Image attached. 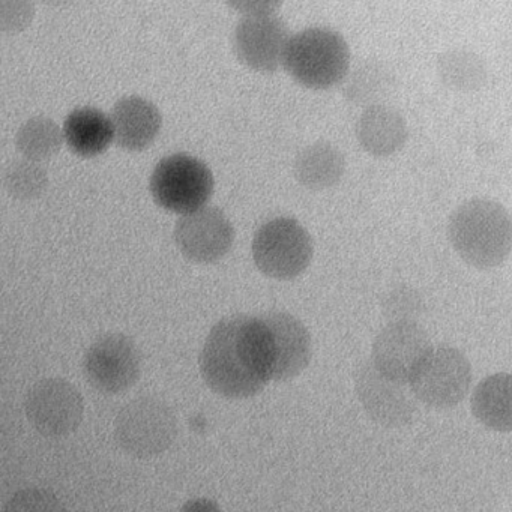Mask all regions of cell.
<instances>
[{"mask_svg": "<svg viewBox=\"0 0 512 512\" xmlns=\"http://www.w3.org/2000/svg\"><path fill=\"white\" fill-rule=\"evenodd\" d=\"M209 388L227 398L259 394L269 382L259 317L232 316L209 332L200 353Z\"/></svg>", "mask_w": 512, "mask_h": 512, "instance_id": "cell-1", "label": "cell"}, {"mask_svg": "<svg viewBox=\"0 0 512 512\" xmlns=\"http://www.w3.org/2000/svg\"><path fill=\"white\" fill-rule=\"evenodd\" d=\"M448 238L470 266L496 268L512 251V217L493 200H467L449 217Z\"/></svg>", "mask_w": 512, "mask_h": 512, "instance_id": "cell-2", "label": "cell"}, {"mask_svg": "<svg viewBox=\"0 0 512 512\" xmlns=\"http://www.w3.org/2000/svg\"><path fill=\"white\" fill-rule=\"evenodd\" d=\"M290 76L313 89H328L349 73L350 49L343 35L328 28H310L290 38L283 58Z\"/></svg>", "mask_w": 512, "mask_h": 512, "instance_id": "cell-3", "label": "cell"}, {"mask_svg": "<svg viewBox=\"0 0 512 512\" xmlns=\"http://www.w3.org/2000/svg\"><path fill=\"white\" fill-rule=\"evenodd\" d=\"M178 436L172 407L158 398L143 397L128 403L115 419V437L127 454L152 458L166 452Z\"/></svg>", "mask_w": 512, "mask_h": 512, "instance_id": "cell-4", "label": "cell"}, {"mask_svg": "<svg viewBox=\"0 0 512 512\" xmlns=\"http://www.w3.org/2000/svg\"><path fill=\"white\" fill-rule=\"evenodd\" d=\"M313 239L293 218H275L257 230L253 259L257 268L271 278L292 280L301 275L313 259Z\"/></svg>", "mask_w": 512, "mask_h": 512, "instance_id": "cell-5", "label": "cell"}, {"mask_svg": "<svg viewBox=\"0 0 512 512\" xmlns=\"http://www.w3.org/2000/svg\"><path fill=\"white\" fill-rule=\"evenodd\" d=\"M214 191V175L203 161L188 154L164 158L151 176V193L157 205L179 214L205 208Z\"/></svg>", "mask_w": 512, "mask_h": 512, "instance_id": "cell-6", "label": "cell"}, {"mask_svg": "<svg viewBox=\"0 0 512 512\" xmlns=\"http://www.w3.org/2000/svg\"><path fill=\"white\" fill-rule=\"evenodd\" d=\"M472 385V367L463 352L449 346L431 350L415 376L410 391L416 400L437 410L458 406Z\"/></svg>", "mask_w": 512, "mask_h": 512, "instance_id": "cell-7", "label": "cell"}, {"mask_svg": "<svg viewBox=\"0 0 512 512\" xmlns=\"http://www.w3.org/2000/svg\"><path fill=\"white\" fill-rule=\"evenodd\" d=\"M259 319L268 379H295L308 367L313 355L310 332L292 314L269 313Z\"/></svg>", "mask_w": 512, "mask_h": 512, "instance_id": "cell-8", "label": "cell"}, {"mask_svg": "<svg viewBox=\"0 0 512 512\" xmlns=\"http://www.w3.org/2000/svg\"><path fill=\"white\" fill-rule=\"evenodd\" d=\"M25 410L38 433L46 437H67L82 424L85 403L76 386L59 377H50L29 389Z\"/></svg>", "mask_w": 512, "mask_h": 512, "instance_id": "cell-9", "label": "cell"}, {"mask_svg": "<svg viewBox=\"0 0 512 512\" xmlns=\"http://www.w3.org/2000/svg\"><path fill=\"white\" fill-rule=\"evenodd\" d=\"M89 383L103 394H121L136 385L142 374L139 347L124 334L98 338L85 355Z\"/></svg>", "mask_w": 512, "mask_h": 512, "instance_id": "cell-10", "label": "cell"}, {"mask_svg": "<svg viewBox=\"0 0 512 512\" xmlns=\"http://www.w3.org/2000/svg\"><path fill=\"white\" fill-rule=\"evenodd\" d=\"M431 350L430 337L418 323H389L374 338L371 362L389 379L409 385Z\"/></svg>", "mask_w": 512, "mask_h": 512, "instance_id": "cell-11", "label": "cell"}, {"mask_svg": "<svg viewBox=\"0 0 512 512\" xmlns=\"http://www.w3.org/2000/svg\"><path fill=\"white\" fill-rule=\"evenodd\" d=\"M355 392L367 415L382 427H404L415 418L413 392L380 373L371 361L356 371Z\"/></svg>", "mask_w": 512, "mask_h": 512, "instance_id": "cell-12", "label": "cell"}, {"mask_svg": "<svg viewBox=\"0 0 512 512\" xmlns=\"http://www.w3.org/2000/svg\"><path fill=\"white\" fill-rule=\"evenodd\" d=\"M275 11L245 14L236 26L235 50L239 59L253 70L272 73L283 62L289 29Z\"/></svg>", "mask_w": 512, "mask_h": 512, "instance_id": "cell-13", "label": "cell"}, {"mask_svg": "<svg viewBox=\"0 0 512 512\" xmlns=\"http://www.w3.org/2000/svg\"><path fill=\"white\" fill-rule=\"evenodd\" d=\"M179 250L194 262H217L235 241V229L221 209L205 206L179 218L175 227Z\"/></svg>", "mask_w": 512, "mask_h": 512, "instance_id": "cell-14", "label": "cell"}, {"mask_svg": "<svg viewBox=\"0 0 512 512\" xmlns=\"http://www.w3.org/2000/svg\"><path fill=\"white\" fill-rule=\"evenodd\" d=\"M112 122L116 142L121 148L142 151L157 139L163 118L157 106L145 98L127 97L113 107Z\"/></svg>", "mask_w": 512, "mask_h": 512, "instance_id": "cell-15", "label": "cell"}, {"mask_svg": "<svg viewBox=\"0 0 512 512\" xmlns=\"http://www.w3.org/2000/svg\"><path fill=\"white\" fill-rule=\"evenodd\" d=\"M356 137L362 148L373 157H391L406 145L409 128L397 110L373 104L359 118Z\"/></svg>", "mask_w": 512, "mask_h": 512, "instance_id": "cell-16", "label": "cell"}, {"mask_svg": "<svg viewBox=\"0 0 512 512\" xmlns=\"http://www.w3.org/2000/svg\"><path fill=\"white\" fill-rule=\"evenodd\" d=\"M470 409L473 416L488 430L511 433V374L496 373L481 380L470 398Z\"/></svg>", "mask_w": 512, "mask_h": 512, "instance_id": "cell-17", "label": "cell"}, {"mask_svg": "<svg viewBox=\"0 0 512 512\" xmlns=\"http://www.w3.org/2000/svg\"><path fill=\"white\" fill-rule=\"evenodd\" d=\"M64 137L71 151L82 157H95L109 148L115 128L106 113L94 107H80L65 119Z\"/></svg>", "mask_w": 512, "mask_h": 512, "instance_id": "cell-18", "label": "cell"}, {"mask_svg": "<svg viewBox=\"0 0 512 512\" xmlns=\"http://www.w3.org/2000/svg\"><path fill=\"white\" fill-rule=\"evenodd\" d=\"M346 170L344 155L328 142L307 146L295 161V175L305 187L323 190L338 184Z\"/></svg>", "mask_w": 512, "mask_h": 512, "instance_id": "cell-19", "label": "cell"}, {"mask_svg": "<svg viewBox=\"0 0 512 512\" xmlns=\"http://www.w3.org/2000/svg\"><path fill=\"white\" fill-rule=\"evenodd\" d=\"M437 74L446 88L473 92L485 85L487 67L476 53L466 49H452L437 59Z\"/></svg>", "mask_w": 512, "mask_h": 512, "instance_id": "cell-20", "label": "cell"}, {"mask_svg": "<svg viewBox=\"0 0 512 512\" xmlns=\"http://www.w3.org/2000/svg\"><path fill=\"white\" fill-rule=\"evenodd\" d=\"M394 74L383 62L370 59L362 62L347 80L344 94L356 104H371L379 101L391 91ZM373 106V104H371Z\"/></svg>", "mask_w": 512, "mask_h": 512, "instance_id": "cell-21", "label": "cell"}, {"mask_svg": "<svg viewBox=\"0 0 512 512\" xmlns=\"http://www.w3.org/2000/svg\"><path fill=\"white\" fill-rule=\"evenodd\" d=\"M16 145L29 161L47 160L61 149V128L46 116L29 119L17 133Z\"/></svg>", "mask_w": 512, "mask_h": 512, "instance_id": "cell-22", "label": "cell"}, {"mask_svg": "<svg viewBox=\"0 0 512 512\" xmlns=\"http://www.w3.org/2000/svg\"><path fill=\"white\" fill-rule=\"evenodd\" d=\"M5 187L11 196L28 200L40 196L47 187V173L35 161H16L5 172Z\"/></svg>", "mask_w": 512, "mask_h": 512, "instance_id": "cell-23", "label": "cell"}, {"mask_svg": "<svg viewBox=\"0 0 512 512\" xmlns=\"http://www.w3.org/2000/svg\"><path fill=\"white\" fill-rule=\"evenodd\" d=\"M424 299L413 287L400 286L389 290L382 301V313L395 322H416L424 313Z\"/></svg>", "mask_w": 512, "mask_h": 512, "instance_id": "cell-24", "label": "cell"}, {"mask_svg": "<svg viewBox=\"0 0 512 512\" xmlns=\"http://www.w3.org/2000/svg\"><path fill=\"white\" fill-rule=\"evenodd\" d=\"M4 512H68V509L52 491L25 488L11 497Z\"/></svg>", "mask_w": 512, "mask_h": 512, "instance_id": "cell-25", "label": "cell"}, {"mask_svg": "<svg viewBox=\"0 0 512 512\" xmlns=\"http://www.w3.org/2000/svg\"><path fill=\"white\" fill-rule=\"evenodd\" d=\"M32 19V5L28 2H0V25L4 31H20Z\"/></svg>", "mask_w": 512, "mask_h": 512, "instance_id": "cell-26", "label": "cell"}, {"mask_svg": "<svg viewBox=\"0 0 512 512\" xmlns=\"http://www.w3.org/2000/svg\"><path fill=\"white\" fill-rule=\"evenodd\" d=\"M181 512H221V508L214 500L193 499L182 506Z\"/></svg>", "mask_w": 512, "mask_h": 512, "instance_id": "cell-27", "label": "cell"}, {"mask_svg": "<svg viewBox=\"0 0 512 512\" xmlns=\"http://www.w3.org/2000/svg\"><path fill=\"white\" fill-rule=\"evenodd\" d=\"M232 7L245 11V14L263 13V11H274L278 7L275 2H241V4H232Z\"/></svg>", "mask_w": 512, "mask_h": 512, "instance_id": "cell-28", "label": "cell"}]
</instances>
